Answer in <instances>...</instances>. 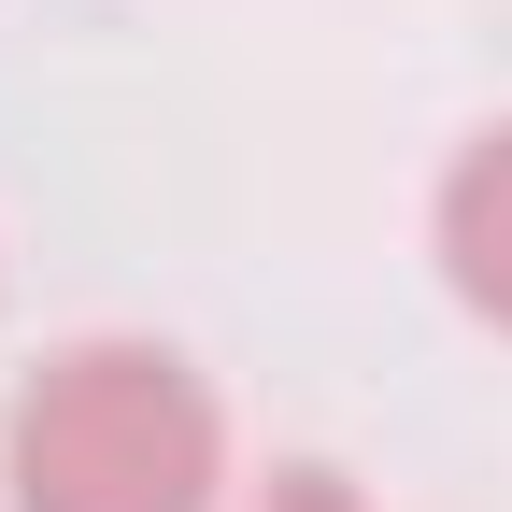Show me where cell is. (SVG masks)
Instances as JSON below:
<instances>
[{"label": "cell", "instance_id": "cell-3", "mask_svg": "<svg viewBox=\"0 0 512 512\" xmlns=\"http://www.w3.org/2000/svg\"><path fill=\"white\" fill-rule=\"evenodd\" d=\"M256 512H370L342 470H271V484H256Z\"/></svg>", "mask_w": 512, "mask_h": 512}, {"label": "cell", "instance_id": "cell-4", "mask_svg": "<svg viewBox=\"0 0 512 512\" xmlns=\"http://www.w3.org/2000/svg\"><path fill=\"white\" fill-rule=\"evenodd\" d=\"M0 512H15V498H0Z\"/></svg>", "mask_w": 512, "mask_h": 512}, {"label": "cell", "instance_id": "cell-2", "mask_svg": "<svg viewBox=\"0 0 512 512\" xmlns=\"http://www.w3.org/2000/svg\"><path fill=\"white\" fill-rule=\"evenodd\" d=\"M427 228H441V285H456L484 328H512V114L441 171V214Z\"/></svg>", "mask_w": 512, "mask_h": 512}, {"label": "cell", "instance_id": "cell-1", "mask_svg": "<svg viewBox=\"0 0 512 512\" xmlns=\"http://www.w3.org/2000/svg\"><path fill=\"white\" fill-rule=\"evenodd\" d=\"M0 498L15 512H214L228 413L171 342H57L0 413Z\"/></svg>", "mask_w": 512, "mask_h": 512}]
</instances>
